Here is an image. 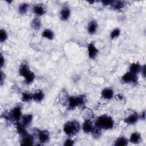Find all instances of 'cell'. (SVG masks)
<instances>
[{"mask_svg":"<svg viewBox=\"0 0 146 146\" xmlns=\"http://www.w3.org/2000/svg\"><path fill=\"white\" fill-rule=\"evenodd\" d=\"M128 139L125 136H120L115 141L114 145L116 146H126L128 144Z\"/></svg>","mask_w":146,"mask_h":146,"instance_id":"21","label":"cell"},{"mask_svg":"<svg viewBox=\"0 0 146 146\" xmlns=\"http://www.w3.org/2000/svg\"><path fill=\"white\" fill-rule=\"evenodd\" d=\"M26 127H25L22 123L21 122L19 121H17L16 122V129L17 131L18 132V133L22 136H23L25 135H26V133H27L26 129Z\"/></svg>","mask_w":146,"mask_h":146,"instance_id":"24","label":"cell"},{"mask_svg":"<svg viewBox=\"0 0 146 146\" xmlns=\"http://www.w3.org/2000/svg\"><path fill=\"white\" fill-rule=\"evenodd\" d=\"M115 98L117 100H123L124 98V95L121 94H117L115 95Z\"/></svg>","mask_w":146,"mask_h":146,"instance_id":"34","label":"cell"},{"mask_svg":"<svg viewBox=\"0 0 146 146\" xmlns=\"http://www.w3.org/2000/svg\"><path fill=\"white\" fill-rule=\"evenodd\" d=\"M101 2L103 6H111L112 3L113 2V1H102Z\"/></svg>","mask_w":146,"mask_h":146,"instance_id":"32","label":"cell"},{"mask_svg":"<svg viewBox=\"0 0 146 146\" xmlns=\"http://www.w3.org/2000/svg\"><path fill=\"white\" fill-rule=\"evenodd\" d=\"M38 139L40 144L48 143L50 139V133L47 130H40L38 132Z\"/></svg>","mask_w":146,"mask_h":146,"instance_id":"7","label":"cell"},{"mask_svg":"<svg viewBox=\"0 0 146 146\" xmlns=\"http://www.w3.org/2000/svg\"><path fill=\"white\" fill-rule=\"evenodd\" d=\"M139 119V114L137 112H133L126 117L124 119V122L128 125H133L136 124Z\"/></svg>","mask_w":146,"mask_h":146,"instance_id":"11","label":"cell"},{"mask_svg":"<svg viewBox=\"0 0 146 146\" xmlns=\"http://www.w3.org/2000/svg\"><path fill=\"white\" fill-rule=\"evenodd\" d=\"M5 79V73L2 71V70H1V79H0V84L1 86H2L3 83H4Z\"/></svg>","mask_w":146,"mask_h":146,"instance_id":"31","label":"cell"},{"mask_svg":"<svg viewBox=\"0 0 146 146\" xmlns=\"http://www.w3.org/2000/svg\"><path fill=\"white\" fill-rule=\"evenodd\" d=\"M86 102V98L83 95L68 96L66 99L67 107L70 110H74L78 107L84 106Z\"/></svg>","mask_w":146,"mask_h":146,"instance_id":"3","label":"cell"},{"mask_svg":"<svg viewBox=\"0 0 146 146\" xmlns=\"http://www.w3.org/2000/svg\"><path fill=\"white\" fill-rule=\"evenodd\" d=\"M88 56L90 59H94L98 55L99 53V50L95 46L94 42H90L87 46Z\"/></svg>","mask_w":146,"mask_h":146,"instance_id":"9","label":"cell"},{"mask_svg":"<svg viewBox=\"0 0 146 146\" xmlns=\"http://www.w3.org/2000/svg\"><path fill=\"white\" fill-rule=\"evenodd\" d=\"M21 99L23 102H29L33 100V94L23 92L22 93Z\"/></svg>","mask_w":146,"mask_h":146,"instance_id":"26","label":"cell"},{"mask_svg":"<svg viewBox=\"0 0 146 146\" xmlns=\"http://www.w3.org/2000/svg\"><path fill=\"white\" fill-rule=\"evenodd\" d=\"M139 118H140L141 119L144 120L145 119V111L144 110L143 112H141V114L139 115Z\"/></svg>","mask_w":146,"mask_h":146,"instance_id":"35","label":"cell"},{"mask_svg":"<svg viewBox=\"0 0 146 146\" xmlns=\"http://www.w3.org/2000/svg\"><path fill=\"white\" fill-rule=\"evenodd\" d=\"M29 7V5L27 3L23 2L21 3L18 7V11L21 14H25L27 13Z\"/></svg>","mask_w":146,"mask_h":146,"instance_id":"25","label":"cell"},{"mask_svg":"<svg viewBox=\"0 0 146 146\" xmlns=\"http://www.w3.org/2000/svg\"><path fill=\"white\" fill-rule=\"evenodd\" d=\"M98 25L96 21L92 20L89 22L87 26V32L90 35L95 34L98 30Z\"/></svg>","mask_w":146,"mask_h":146,"instance_id":"14","label":"cell"},{"mask_svg":"<svg viewBox=\"0 0 146 146\" xmlns=\"http://www.w3.org/2000/svg\"><path fill=\"white\" fill-rule=\"evenodd\" d=\"M121 81L124 83L137 84L138 82V77L137 75L128 71L122 75Z\"/></svg>","mask_w":146,"mask_h":146,"instance_id":"5","label":"cell"},{"mask_svg":"<svg viewBox=\"0 0 146 146\" xmlns=\"http://www.w3.org/2000/svg\"><path fill=\"white\" fill-rule=\"evenodd\" d=\"M60 18L63 21H67L71 15V10L68 6H64L60 11Z\"/></svg>","mask_w":146,"mask_h":146,"instance_id":"13","label":"cell"},{"mask_svg":"<svg viewBox=\"0 0 146 146\" xmlns=\"http://www.w3.org/2000/svg\"><path fill=\"white\" fill-rule=\"evenodd\" d=\"M101 96L106 100H111L114 96L113 90L110 87H106L102 90L101 92Z\"/></svg>","mask_w":146,"mask_h":146,"instance_id":"12","label":"cell"},{"mask_svg":"<svg viewBox=\"0 0 146 146\" xmlns=\"http://www.w3.org/2000/svg\"><path fill=\"white\" fill-rule=\"evenodd\" d=\"M141 66L139 62H134L130 64L129 67V71L131 73L137 75L140 72Z\"/></svg>","mask_w":146,"mask_h":146,"instance_id":"19","label":"cell"},{"mask_svg":"<svg viewBox=\"0 0 146 146\" xmlns=\"http://www.w3.org/2000/svg\"><path fill=\"white\" fill-rule=\"evenodd\" d=\"M8 116L10 119H11L15 122L19 121L22 116L21 107L19 106L15 107L11 110Z\"/></svg>","mask_w":146,"mask_h":146,"instance_id":"6","label":"cell"},{"mask_svg":"<svg viewBox=\"0 0 146 146\" xmlns=\"http://www.w3.org/2000/svg\"><path fill=\"white\" fill-rule=\"evenodd\" d=\"M125 6L124 2L121 1H113V2L111 5V7L112 9L115 10H120L122 9Z\"/></svg>","mask_w":146,"mask_h":146,"instance_id":"23","label":"cell"},{"mask_svg":"<svg viewBox=\"0 0 146 146\" xmlns=\"http://www.w3.org/2000/svg\"><path fill=\"white\" fill-rule=\"evenodd\" d=\"M88 2H89L90 4H92L93 3L95 2V1H88Z\"/></svg>","mask_w":146,"mask_h":146,"instance_id":"36","label":"cell"},{"mask_svg":"<svg viewBox=\"0 0 146 146\" xmlns=\"http://www.w3.org/2000/svg\"><path fill=\"white\" fill-rule=\"evenodd\" d=\"M141 134L138 132H132L128 139V141L132 144H137L141 142Z\"/></svg>","mask_w":146,"mask_h":146,"instance_id":"15","label":"cell"},{"mask_svg":"<svg viewBox=\"0 0 146 146\" xmlns=\"http://www.w3.org/2000/svg\"><path fill=\"white\" fill-rule=\"evenodd\" d=\"M140 72L141 74V75L144 78H145V64H144L143 66H141V68Z\"/></svg>","mask_w":146,"mask_h":146,"instance_id":"33","label":"cell"},{"mask_svg":"<svg viewBox=\"0 0 146 146\" xmlns=\"http://www.w3.org/2000/svg\"><path fill=\"white\" fill-rule=\"evenodd\" d=\"M82 128L83 131L85 133H91L92 132L95 128V124H93L92 121L89 119H86L82 124Z\"/></svg>","mask_w":146,"mask_h":146,"instance_id":"8","label":"cell"},{"mask_svg":"<svg viewBox=\"0 0 146 146\" xmlns=\"http://www.w3.org/2000/svg\"><path fill=\"white\" fill-rule=\"evenodd\" d=\"M44 96L45 95L44 92L41 90H39L33 94V100L37 103H39L44 99Z\"/></svg>","mask_w":146,"mask_h":146,"instance_id":"17","label":"cell"},{"mask_svg":"<svg viewBox=\"0 0 146 146\" xmlns=\"http://www.w3.org/2000/svg\"><path fill=\"white\" fill-rule=\"evenodd\" d=\"M94 124L102 130H108L113 127L114 120L111 116L107 115H103L97 117Z\"/></svg>","mask_w":146,"mask_h":146,"instance_id":"1","label":"cell"},{"mask_svg":"<svg viewBox=\"0 0 146 146\" xmlns=\"http://www.w3.org/2000/svg\"><path fill=\"white\" fill-rule=\"evenodd\" d=\"M80 128L81 125L79 122L74 120L66 122L64 124L63 129L64 133L71 137L77 134L80 130Z\"/></svg>","mask_w":146,"mask_h":146,"instance_id":"4","label":"cell"},{"mask_svg":"<svg viewBox=\"0 0 146 146\" xmlns=\"http://www.w3.org/2000/svg\"><path fill=\"white\" fill-rule=\"evenodd\" d=\"M74 144V141L71 138H67L63 143L65 146H72Z\"/></svg>","mask_w":146,"mask_h":146,"instance_id":"29","label":"cell"},{"mask_svg":"<svg viewBox=\"0 0 146 146\" xmlns=\"http://www.w3.org/2000/svg\"><path fill=\"white\" fill-rule=\"evenodd\" d=\"M18 73L21 76L24 78L25 82L27 84H31L35 80V75L30 70L27 63H23L20 65L18 69Z\"/></svg>","mask_w":146,"mask_h":146,"instance_id":"2","label":"cell"},{"mask_svg":"<svg viewBox=\"0 0 146 146\" xmlns=\"http://www.w3.org/2000/svg\"><path fill=\"white\" fill-rule=\"evenodd\" d=\"M120 33H121L120 29L119 28H115L111 31L110 35V38L111 39H115L120 36Z\"/></svg>","mask_w":146,"mask_h":146,"instance_id":"27","label":"cell"},{"mask_svg":"<svg viewBox=\"0 0 146 146\" xmlns=\"http://www.w3.org/2000/svg\"><path fill=\"white\" fill-rule=\"evenodd\" d=\"M42 36L48 40H52L54 38V33L49 29H44L42 33Z\"/></svg>","mask_w":146,"mask_h":146,"instance_id":"20","label":"cell"},{"mask_svg":"<svg viewBox=\"0 0 146 146\" xmlns=\"http://www.w3.org/2000/svg\"><path fill=\"white\" fill-rule=\"evenodd\" d=\"M42 26L41 20L38 17H35L34 18L31 22V27L33 29L35 30H38L40 29Z\"/></svg>","mask_w":146,"mask_h":146,"instance_id":"22","label":"cell"},{"mask_svg":"<svg viewBox=\"0 0 146 146\" xmlns=\"http://www.w3.org/2000/svg\"><path fill=\"white\" fill-rule=\"evenodd\" d=\"M33 119V116L32 114L29 113V114H26L24 115H22L21 120V123L26 127H29L32 123Z\"/></svg>","mask_w":146,"mask_h":146,"instance_id":"18","label":"cell"},{"mask_svg":"<svg viewBox=\"0 0 146 146\" xmlns=\"http://www.w3.org/2000/svg\"><path fill=\"white\" fill-rule=\"evenodd\" d=\"M8 38V34L6 30L1 29L0 30V42L1 43L5 42Z\"/></svg>","mask_w":146,"mask_h":146,"instance_id":"28","label":"cell"},{"mask_svg":"<svg viewBox=\"0 0 146 146\" xmlns=\"http://www.w3.org/2000/svg\"><path fill=\"white\" fill-rule=\"evenodd\" d=\"M33 12L37 17H39L46 13V9L42 5L37 4L33 7Z\"/></svg>","mask_w":146,"mask_h":146,"instance_id":"16","label":"cell"},{"mask_svg":"<svg viewBox=\"0 0 146 146\" xmlns=\"http://www.w3.org/2000/svg\"><path fill=\"white\" fill-rule=\"evenodd\" d=\"M5 63V57L3 56L2 52H1V54H0V68H1V69H2V67L4 66Z\"/></svg>","mask_w":146,"mask_h":146,"instance_id":"30","label":"cell"},{"mask_svg":"<svg viewBox=\"0 0 146 146\" xmlns=\"http://www.w3.org/2000/svg\"><path fill=\"white\" fill-rule=\"evenodd\" d=\"M34 144V136L30 134L26 133V135L22 136L21 140L20 141V145L23 146L33 145Z\"/></svg>","mask_w":146,"mask_h":146,"instance_id":"10","label":"cell"}]
</instances>
